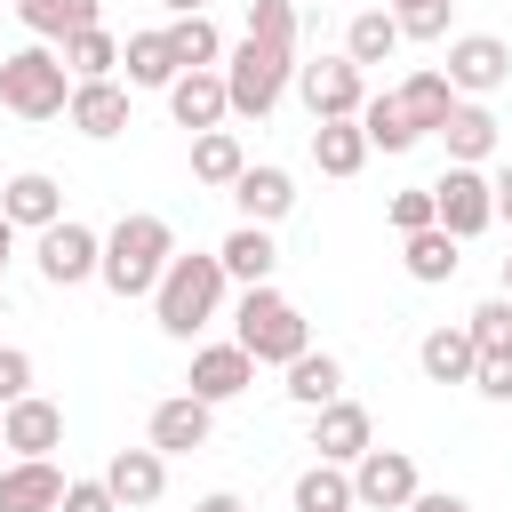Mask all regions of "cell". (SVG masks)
<instances>
[{
    "instance_id": "7bdbcfd3",
    "label": "cell",
    "mask_w": 512,
    "mask_h": 512,
    "mask_svg": "<svg viewBox=\"0 0 512 512\" xmlns=\"http://www.w3.org/2000/svg\"><path fill=\"white\" fill-rule=\"evenodd\" d=\"M408 512H472V504H464L456 488H416V496H408Z\"/></svg>"
},
{
    "instance_id": "8992f818",
    "label": "cell",
    "mask_w": 512,
    "mask_h": 512,
    "mask_svg": "<svg viewBox=\"0 0 512 512\" xmlns=\"http://www.w3.org/2000/svg\"><path fill=\"white\" fill-rule=\"evenodd\" d=\"M432 224L456 232V240H480V232L496 224V192H488V176L464 168V160H448V176L432 184Z\"/></svg>"
},
{
    "instance_id": "d590c367",
    "label": "cell",
    "mask_w": 512,
    "mask_h": 512,
    "mask_svg": "<svg viewBox=\"0 0 512 512\" xmlns=\"http://www.w3.org/2000/svg\"><path fill=\"white\" fill-rule=\"evenodd\" d=\"M464 336H472L480 352H512V296H488V304L464 320Z\"/></svg>"
},
{
    "instance_id": "f546056e",
    "label": "cell",
    "mask_w": 512,
    "mask_h": 512,
    "mask_svg": "<svg viewBox=\"0 0 512 512\" xmlns=\"http://www.w3.org/2000/svg\"><path fill=\"white\" fill-rule=\"evenodd\" d=\"M392 48H400V24H392V8H360V16L344 24V56H352L360 72H368V64H384Z\"/></svg>"
},
{
    "instance_id": "f1b7e54d",
    "label": "cell",
    "mask_w": 512,
    "mask_h": 512,
    "mask_svg": "<svg viewBox=\"0 0 512 512\" xmlns=\"http://www.w3.org/2000/svg\"><path fill=\"white\" fill-rule=\"evenodd\" d=\"M400 240H408V280H424V288H432V280H456V264H464V256H456V248H464L456 232L424 224V232H400Z\"/></svg>"
},
{
    "instance_id": "f35d334b",
    "label": "cell",
    "mask_w": 512,
    "mask_h": 512,
    "mask_svg": "<svg viewBox=\"0 0 512 512\" xmlns=\"http://www.w3.org/2000/svg\"><path fill=\"white\" fill-rule=\"evenodd\" d=\"M472 392H480V400H512V352H480Z\"/></svg>"
},
{
    "instance_id": "44dd1931",
    "label": "cell",
    "mask_w": 512,
    "mask_h": 512,
    "mask_svg": "<svg viewBox=\"0 0 512 512\" xmlns=\"http://www.w3.org/2000/svg\"><path fill=\"white\" fill-rule=\"evenodd\" d=\"M232 200H240V224H280L296 208V176L288 168H240L232 176Z\"/></svg>"
},
{
    "instance_id": "9c48e42d",
    "label": "cell",
    "mask_w": 512,
    "mask_h": 512,
    "mask_svg": "<svg viewBox=\"0 0 512 512\" xmlns=\"http://www.w3.org/2000/svg\"><path fill=\"white\" fill-rule=\"evenodd\" d=\"M416 488H424V480H416V456H408V448H368V456H352V504H368V512H408Z\"/></svg>"
},
{
    "instance_id": "ffe728a7",
    "label": "cell",
    "mask_w": 512,
    "mask_h": 512,
    "mask_svg": "<svg viewBox=\"0 0 512 512\" xmlns=\"http://www.w3.org/2000/svg\"><path fill=\"white\" fill-rule=\"evenodd\" d=\"M440 144H448V160L480 168V160L496 152V112H488L480 96H456V104H448V120H440Z\"/></svg>"
},
{
    "instance_id": "8d00e7d4",
    "label": "cell",
    "mask_w": 512,
    "mask_h": 512,
    "mask_svg": "<svg viewBox=\"0 0 512 512\" xmlns=\"http://www.w3.org/2000/svg\"><path fill=\"white\" fill-rule=\"evenodd\" d=\"M248 32H256V40L296 48V0H248Z\"/></svg>"
},
{
    "instance_id": "5bb4252c",
    "label": "cell",
    "mask_w": 512,
    "mask_h": 512,
    "mask_svg": "<svg viewBox=\"0 0 512 512\" xmlns=\"http://www.w3.org/2000/svg\"><path fill=\"white\" fill-rule=\"evenodd\" d=\"M208 432H216V408L200 392H176V400L152 408V448L160 456H192V448H208Z\"/></svg>"
},
{
    "instance_id": "6da1fadb",
    "label": "cell",
    "mask_w": 512,
    "mask_h": 512,
    "mask_svg": "<svg viewBox=\"0 0 512 512\" xmlns=\"http://www.w3.org/2000/svg\"><path fill=\"white\" fill-rule=\"evenodd\" d=\"M168 256H176V232H168V216L136 208V216H120V224L104 232L96 280H104L112 296H152V280L168 272Z\"/></svg>"
},
{
    "instance_id": "9a60e30c",
    "label": "cell",
    "mask_w": 512,
    "mask_h": 512,
    "mask_svg": "<svg viewBox=\"0 0 512 512\" xmlns=\"http://www.w3.org/2000/svg\"><path fill=\"white\" fill-rule=\"evenodd\" d=\"M104 488H112L120 512H144V504H160V488H168V456H160V448H120V456L104 464Z\"/></svg>"
},
{
    "instance_id": "2e32d148",
    "label": "cell",
    "mask_w": 512,
    "mask_h": 512,
    "mask_svg": "<svg viewBox=\"0 0 512 512\" xmlns=\"http://www.w3.org/2000/svg\"><path fill=\"white\" fill-rule=\"evenodd\" d=\"M168 112H176V128H224V112H232V96H224V72L208 64V72H176L168 80Z\"/></svg>"
},
{
    "instance_id": "f6af8a7d",
    "label": "cell",
    "mask_w": 512,
    "mask_h": 512,
    "mask_svg": "<svg viewBox=\"0 0 512 512\" xmlns=\"http://www.w3.org/2000/svg\"><path fill=\"white\" fill-rule=\"evenodd\" d=\"M488 192H496V216H512V168H496V176H488Z\"/></svg>"
},
{
    "instance_id": "b9f144b4",
    "label": "cell",
    "mask_w": 512,
    "mask_h": 512,
    "mask_svg": "<svg viewBox=\"0 0 512 512\" xmlns=\"http://www.w3.org/2000/svg\"><path fill=\"white\" fill-rule=\"evenodd\" d=\"M56 512H120V504H112L104 480H64V504H56Z\"/></svg>"
},
{
    "instance_id": "681fc988",
    "label": "cell",
    "mask_w": 512,
    "mask_h": 512,
    "mask_svg": "<svg viewBox=\"0 0 512 512\" xmlns=\"http://www.w3.org/2000/svg\"><path fill=\"white\" fill-rule=\"evenodd\" d=\"M392 8H416V0H392Z\"/></svg>"
},
{
    "instance_id": "bcb514c9",
    "label": "cell",
    "mask_w": 512,
    "mask_h": 512,
    "mask_svg": "<svg viewBox=\"0 0 512 512\" xmlns=\"http://www.w3.org/2000/svg\"><path fill=\"white\" fill-rule=\"evenodd\" d=\"M8 256H16V224L0 216V272H8Z\"/></svg>"
},
{
    "instance_id": "7c38bea8",
    "label": "cell",
    "mask_w": 512,
    "mask_h": 512,
    "mask_svg": "<svg viewBox=\"0 0 512 512\" xmlns=\"http://www.w3.org/2000/svg\"><path fill=\"white\" fill-rule=\"evenodd\" d=\"M0 448H16V456H48V448H64V408L40 400V392L8 400V408H0Z\"/></svg>"
},
{
    "instance_id": "7402d4cb",
    "label": "cell",
    "mask_w": 512,
    "mask_h": 512,
    "mask_svg": "<svg viewBox=\"0 0 512 512\" xmlns=\"http://www.w3.org/2000/svg\"><path fill=\"white\" fill-rule=\"evenodd\" d=\"M16 16H24V32H32V40H48V48H64L72 32H88V24H104V0H16Z\"/></svg>"
},
{
    "instance_id": "e0dca14e",
    "label": "cell",
    "mask_w": 512,
    "mask_h": 512,
    "mask_svg": "<svg viewBox=\"0 0 512 512\" xmlns=\"http://www.w3.org/2000/svg\"><path fill=\"white\" fill-rule=\"evenodd\" d=\"M64 120L80 128V136H120L128 128V88L120 80H72V104H64Z\"/></svg>"
},
{
    "instance_id": "ab89813d",
    "label": "cell",
    "mask_w": 512,
    "mask_h": 512,
    "mask_svg": "<svg viewBox=\"0 0 512 512\" xmlns=\"http://www.w3.org/2000/svg\"><path fill=\"white\" fill-rule=\"evenodd\" d=\"M392 224H400V232H424V224H432V184L392 192Z\"/></svg>"
},
{
    "instance_id": "484cf974",
    "label": "cell",
    "mask_w": 512,
    "mask_h": 512,
    "mask_svg": "<svg viewBox=\"0 0 512 512\" xmlns=\"http://www.w3.org/2000/svg\"><path fill=\"white\" fill-rule=\"evenodd\" d=\"M288 504H296V512H352V464H328V456H312V464L296 472Z\"/></svg>"
},
{
    "instance_id": "4dcf8cb0",
    "label": "cell",
    "mask_w": 512,
    "mask_h": 512,
    "mask_svg": "<svg viewBox=\"0 0 512 512\" xmlns=\"http://www.w3.org/2000/svg\"><path fill=\"white\" fill-rule=\"evenodd\" d=\"M120 64H128V88H168V80H176V48H168V32H128Z\"/></svg>"
},
{
    "instance_id": "d6986e66",
    "label": "cell",
    "mask_w": 512,
    "mask_h": 512,
    "mask_svg": "<svg viewBox=\"0 0 512 512\" xmlns=\"http://www.w3.org/2000/svg\"><path fill=\"white\" fill-rule=\"evenodd\" d=\"M64 504V472L48 456H16L0 472V512H56Z\"/></svg>"
},
{
    "instance_id": "30bf717a",
    "label": "cell",
    "mask_w": 512,
    "mask_h": 512,
    "mask_svg": "<svg viewBox=\"0 0 512 512\" xmlns=\"http://www.w3.org/2000/svg\"><path fill=\"white\" fill-rule=\"evenodd\" d=\"M512 80V48L496 40V32H456L448 40V88L456 96H488V88H504Z\"/></svg>"
},
{
    "instance_id": "277c9868",
    "label": "cell",
    "mask_w": 512,
    "mask_h": 512,
    "mask_svg": "<svg viewBox=\"0 0 512 512\" xmlns=\"http://www.w3.org/2000/svg\"><path fill=\"white\" fill-rule=\"evenodd\" d=\"M0 104H8L16 120H56V112L72 104V72H64V56H56L48 40L0 56Z\"/></svg>"
},
{
    "instance_id": "d6a6232c",
    "label": "cell",
    "mask_w": 512,
    "mask_h": 512,
    "mask_svg": "<svg viewBox=\"0 0 512 512\" xmlns=\"http://www.w3.org/2000/svg\"><path fill=\"white\" fill-rule=\"evenodd\" d=\"M168 48H176V72H208V64L224 56V32H216L208 8H200V16H176V24H168Z\"/></svg>"
},
{
    "instance_id": "8fae6325",
    "label": "cell",
    "mask_w": 512,
    "mask_h": 512,
    "mask_svg": "<svg viewBox=\"0 0 512 512\" xmlns=\"http://www.w3.org/2000/svg\"><path fill=\"white\" fill-rule=\"evenodd\" d=\"M376 448V424H368V408L360 400H328V408H312V456H328V464H352V456H368Z\"/></svg>"
},
{
    "instance_id": "52a82bcc",
    "label": "cell",
    "mask_w": 512,
    "mask_h": 512,
    "mask_svg": "<svg viewBox=\"0 0 512 512\" xmlns=\"http://www.w3.org/2000/svg\"><path fill=\"white\" fill-rule=\"evenodd\" d=\"M296 96L312 104V120H352L368 104V72L352 56H312V64H296Z\"/></svg>"
},
{
    "instance_id": "7dc6e473",
    "label": "cell",
    "mask_w": 512,
    "mask_h": 512,
    "mask_svg": "<svg viewBox=\"0 0 512 512\" xmlns=\"http://www.w3.org/2000/svg\"><path fill=\"white\" fill-rule=\"evenodd\" d=\"M160 8H176V16H200V8H208V0H160Z\"/></svg>"
},
{
    "instance_id": "83f0119b",
    "label": "cell",
    "mask_w": 512,
    "mask_h": 512,
    "mask_svg": "<svg viewBox=\"0 0 512 512\" xmlns=\"http://www.w3.org/2000/svg\"><path fill=\"white\" fill-rule=\"evenodd\" d=\"M312 160H320V176H360L368 168L360 120H312Z\"/></svg>"
},
{
    "instance_id": "836d02e7",
    "label": "cell",
    "mask_w": 512,
    "mask_h": 512,
    "mask_svg": "<svg viewBox=\"0 0 512 512\" xmlns=\"http://www.w3.org/2000/svg\"><path fill=\"white\" fill-rule=\"evenodd\" d=\"M56 56H64V72H72V80H112V64H120V40H112L104 24H88V32H72Z\"/></svg>"
},
{
    "instance_id": "1f68e13d",
    "label": "cell",
    "mask_w": 512,
    "mask_h": 512,
    "mask_svg": "<svg viewBox=\"0 0 512 512\" xmlns=\"http://www.w3.org/2000/svg\"><path fill=\"white\" fill-rule=\"evenodd\" d=\"M352 120H360L368 152H408V144H416V128H408V112H400V96H392V88H384V96H368Z\"/></svg>"
},
{
    "instance_id": "ac0fdd59",
    "label": "cell",
    "mask_w": 512,
    "mask_h": 512,
    "mask_svg": "<svg viewBox=\"0 0 512 512\" xmlns=\"http://www.w3.org/2000/svg\"><path fill=\"white\" fill-rule=\"evenodd\" d=\"M0 216H8L16 232H48V224L64 216V192H56V176H40V168L8 176V184H0Z\"/></svg>"
},
{
    "instance_id": "4fadbf2b",
    "label": "cell",
    "mask_w": 512,
    "mask_h": 512,
    "mask_svg": "<svg viewBox=\"0 0 512 512\" xmlns=\"http://www.w3.org/2000/svg\"><path fill=\"white\" fill-rule=\"evenodd\" d=\"M248 384H256V360H248L240 344H200V352H192V376H184V392H200L208 408H216V400H240Z\"/></svg>"
},
{
    "instance_id": "c3c4849f",
    "label": "cell",
    "mask_w": 512,
    "mask_h": 512,
    "mask_svg": "<svg viewBox=\"0 0 512 512\" xmlns=\"http://www.w3.org/2000/svg\"><path fill=\"white\" fill-rule=\"evenodd\" d=\"M504 296H512V256H504Z\"/></svg>"
},
{
    "instance_id": "ba28073f",
    "label": "cell",
    "mask_w": 512,
    "mask_h": 512,
    "mask_svg": "<svg viewBox=\"0 0 512 512\" xmlns=\"http://www.w3.org/2000/svg\"><path fill=\"white\" fill-rule=\"evenodd\" d=\"M96 256H104V240H96L88 224H72V216H56V224L32 240V264H40L48 288H80V280H96Z\"/></svg>"
},
{
    "instance_id": "d4e9b609",
    "label": "cell",
    "mask_w": 512,
    "mask_h": 512,
    "mask_svg": "<svg viewBox=\"0 0 512 512\" xmlns=\"http://www.w3.org/2000/svg\"><path fill=\"white\" fill-rule=\"evenodd\" d=\"M280 392H288L296 408H328V400L344 392V360H336V352H312V344H304V352L288 360V384H280Z\"/></svg>"
},
{
    "instance_id": "60d3db41",
    "label": "cell",
    "mask_w": 512,
    "mask_h": 512,
    "mask_svg": "<svg viewBox=\"0 0 512 512\" xmlns=\"http://www.w3.org/2000/svg\"><path fill=\"white\" fill-rule=\"evenodd\" d=\"M24 392H32V352L0 344V408H8V400H24Z\"/></svg>"
},
{
    "instance_id": "4316f807",
    "label": "cell",
    "mask_w": 512,
    "mask_h": 512,
    "mask_svg": "<svg viewBox=\"0 0 512 512\" xmlns=\"http://www.w3.org/2000/svg\"><path fill=\"white\" fill-rule=\"evenodd\" d=\"M392 96H400V112H408V128H416V136H440V120H448V104H456L448 72H408Z\"/></svg>"
},
{
    "instance_id": "e575fe53",
    "label": "cell",
    "mask_w": 512,
    "mask_h": 512,
    "mask_svg": "<svg viewBox=\"0 0 512 512\" xmlns=\"http://www.w3.org/2000/svg\"><path fill=\"white\" fill-rule=\"evenodd\" d=\"M240 168H248V152H240L232 128H200V136H192V176H200V184H232Z\"/></svg>"
},
{
    "instance_id": "5b68a950",
    "label": "cell",
    "mask_w": 512,
    "mask_h": 512,
    "mask_svg": "<svg viewBox=\"0 0 512 512\" xmlns=\"http://www.w3.org/2000/svg\"><path fill=\"white\" fill-rule=\"evenodd\" d=\"M288 80H296V48H280V40H240L232 48V64H224V96H232V112H248V120H264L280 96H288Z\"/></svg>"
},
{
    "instance_id": "3957f363",
    "label": "cell",
    "mask_w": 512,
    "mask_h": 512,
    "mask_svg": "<svg viewBox=\"0 0 512 512\" xmlns=\"http://www.w3.org/2000/svg\"><path fill=\"white\" fill-rule=\"evenodd\" d=\"M232 344H240L256 368H288V360L312 344V328H304V312H296L272 280H256V288L240 296V312H232Z\"/></svg>"
},
{
    "instance_id": "cb8c5ba5",
    "label": "cell",
    "mask_w": 512,
    "mask_h": 512,
    "mask_svg": "<svg viewBox=\"0 0 512 512\" xmlns=\"http://www.w3.org/2000/svg\"><path fill=\"white\" fill-rule=\"evenodd\" d=\"M416 368H424L432 384H472V368H480V344H472L464 328H432V336L416 344Z\"/></svg>"
},
{
    "instance_id": "74e56055",
    "label": "cell",
    "mask_w": 512,
    "mask_h": 512,
    "mask_svg": "<svg viewBox=\"0 0 512 512\" xmlns=\"http://www.w3.org/2000/svg\"><path fill=\"white\" fill-rule=\"evenodd\" d=\"M400 40H440L448 32V0H416V8H392Z\"/></svg>"
},
{
    "instance_id": "603a6c76",
    "label": "cell",
    "mask_w": 512,
    "mask_h": 512,
    "mask_svg": "<svg viewBox=\"0 0 512 512\" xmlns=\"http://www.w3.org/2000/svg\"><path fill=\"white\" fill-rule=\"evenodd\" d=\"M216 264H224V280H240V288L272 280V264H280V248H272V224H240V232H224Z\"/></svg>"
},
{
    "instance_id": "7a4b0ae2",
    "label": "cell",
    "mask_w": 512,
    "mask_h": 512,
    "mask_svg": "<svg viewBox=\"0 0 512 512\" xmlns=\"http://www.w3.org/2000/svg\"><path fill=\"white\" fill-rule=\"evenodd\" d=\"M216 304H224V264L216 256H168V272L152 280V320L176 344H192L216 320Z\"/></svg>"
},
{
    "instance_id": "ee69618b",
    "label": "cell",
    "mask_w": 512,
    "mask_h": 512,
    "mask_svg": "<svg viewBox=\"0 0 512 512\" xmlns=\"http://www.w3.org/2000/svg\"><path fill=\"white\" fill-rule=\"evenodd\" d=\"M192 512H248V504H240V496H232V488H216V496H200V504H192Z\"/></svg>"
}]
</instances>
